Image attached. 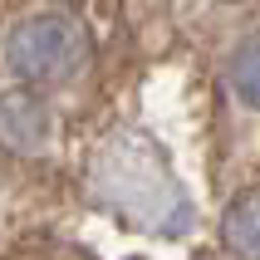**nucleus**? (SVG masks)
Here are the masks:
<instances>
[{"mask_svg": "<svg viewBox=\"0 0 260 260\" xmlns=\"http://www.w3.org/2000/svg\"><path fill=\"white\" fill-rule=\"evenodd\" d=\"M216 5H250V0H216Z\"/></svg>", "mask_w": 260, "mask_h": 260, "instance_id": "nucleus-5", "label": "nucleus"}, {"mask_svg": "<svg viewBox=\"0 0 260 260\" xmlns=\"http://www.w3.org/2000/svg\"><path fill=\"white\" fill-rule=\"evenodd\" d=\"M226 84H231V93L246 103V108L260 113V29L246 35V40L226 54Z\"/></svg>", "mask_w": 260, "mask_h": 260, "instance_id": "nucleus-4", "label": "nucleus"}, {"mask_svg": "<svg viewBox=\"0 0 260 260\" xmlns=\"http://www.w3.org/2000/svg\"><path fill=\"white\" fill-rule=\"evenodd\" d=\"M54 143V113L40 99V88H10L0 93V147L15 157H40Z\"/></svg>", "mask_w": 260, "mask_h": 260, "instance_id": "nucleus-2", "label": "nucleus"}, {"mask_svg": "<svg viewBox=\"0 0 260 260\" xmlns=\"http://www.w3.org/2000/svg\"><path fill=\"white\" fill-rule=\"evenodd\" d=\"M221 241L226 250L241 260H260V187L246 191V197H236L226 206V216H221Z\"/></svg>", "mask_w": 260, "mask_h": 260, "instance_id": "nucleus-3", "label": "nucleus"}, {"mask_svg": "<svg viewBox=\"0 0 260 260\" xmlns=\"http://www.w3.org/2000/svg\"><path fill=\"white\" fill-rule=\"evenodd\" d=\"M0 59L20 88H59L93 64V40L88 25L69 10H29L10 25Z\"/></svg>", "mask_w": 260, "mask_h": 260, "instance_id": "nucleus-1", "label": "nucleus"}]
</instances>
